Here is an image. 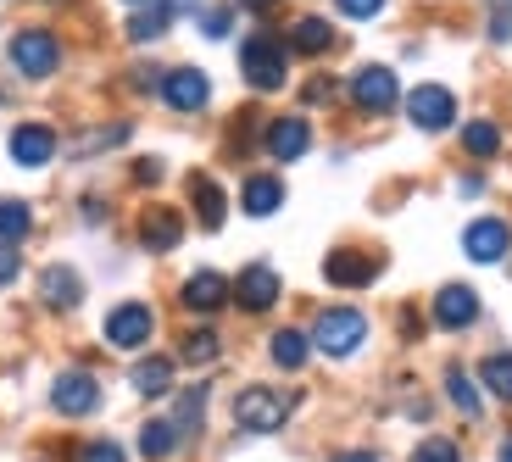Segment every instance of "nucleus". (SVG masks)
<instances>
[{
  "label": "nucleus",
  "instance_id": "2eb2a0df",
  "mask_svg": "<svg viewBox=\"0 0 512 462\" xmlns=\"http://www.w3.org/2000/svg\"><path fill=\"white\" fill-rule=\"evenodd\" d=\"M479 318V290H468V284H446L435 296V323L440 329H468V323Z\"/></svg>",
  "mask_w": 512,
  "mask_h": 462
},
{
  "label": "nucleus",
  "instance_id": "9b49d317",
  "mask_svg": "<svg viewBox=\"0 0 512 462\" xmlns=\"http://www.w3.org/2000/svg\"><path fill=\"white\" fill-rule=\"evenodd\" d=\"M262 145H268L273 162H295V156H307V145H312V123L307 117H273Z\"/></svg>",
  "mask_w": 512,
  "mask_h": 462
},
{
  "label": "nucleus",
  "instance_id": "4c0bfd02",
  "mask_svg": "<svg viewBox=\"0 0 512 462\" xmlns=\"http://www.w3.org/2000/svg\"><path fill=\"white\" fill-rule=\"evenodd\" d=\"M134 179H140V184H162V162H156V156H145V162L134 167Z\"/></svg>",
  "mask_w": 512,
  "mask_h": 462
},
{
  "label": "nucleus",
  "instance_id": "7ed1b4c3",
  "mask_svg": "<svg viewBox=\"0 0 512 462\" xmlns=\"http://www.w3.org/2000/svg\"><path fill=\"white\" fill-rule=\"evenodd\" d=\"M362 340H368V318H362L357 307H329L312 323V346H318L323 357H351Z\"/></svg>",
  "mask_w": 512,
  "mask_h": 462
},
{
  "label": "nucleus",
  "instance_id": "7c9ffc66",
  "mask_svg": "<svg viewBox=\"0 0 512 462\" xmlns=\"http://www.w3.org/2000/svg\"><path fill=\"white\" fill-rule=\"evenodd\" d=\"M128 140V123H112V129H84L73 140V156H95V151H106V145H123Z\"/></svg>",
  "mask_w": 512,
  "mask_h": 462
},
{
  "label": "nucleus",
  "instance_id": "f8f14e48",
  "mask_svg": "<svg viewBox=\"0 0 512 462\" xmlns=\"http://www.w3.org/2000/svg\"><path fill=\"white\" fill-rule=\"evenodd\" d=\"M234 301H240L245 312H268L273 301H279V273H273L268 262H251V268L234 279Z\"/></svg>",
  "mask_w": 512,
  "mask_h": 462
},
{
  "label": "nucleus",
  "instance_id": "aec40b11",
  "mask_svg": "<svg viewBox=\"0 0 512 462\" xmlns=\"http://www.w3.org/2000/svg\"><path fill=\"white\" fill-rule=\"evenodd\" d=\"M240 206L251 212V218H273V212L284 206V184H279V179H268V173H256V179H245Z\"/></svg>",
  "mask_w": 512,
  "mask_h": 462
},
{
  "label": "nucleus",
  "instance_id": "a878e982",
  "mask_svg": "<svg viewBox=\"0 0 512 462\" xmlns=\"http://www.w3.org/2000/svg\"><path fill=\"white\" fill-rule=\"evenodd\" d=\"M307 351H312V340L301 329H279L273 334V362H279V368H301V362H307Z\"/></svg>",
  "mask_w": 512,
  "mask_h": 462
},
{
  "label": "nucleus",
  "instance_id": "a211bd4d",
  "mask_svg": "<svg viewBox=\"0 0 512 462\" xmlns=\"http://www.w3.org/2000/svg\"><path fill=\"white\" fill-rule=\"evenodd\" d=\"M373 273H379V262L362 257V251H329V262H323V279L340 284V290H357V284H368Z\"/></svg>",
  "mask_w": 512,
  "mask_h": 462
},
{
  "label": "nucleus",
  "instance_id": "ddd939ff",
  "mask_svg": "<svg viewBox=\"0 0 512 462\" xmlns=\"http://www.w3.org/2000/svg\"><path fill=\"white\" fill-rule=\"evenodd\" d=\"M39 301L56 312H73L78 301H84V279H78L73 268H62V262H51V268L39 273Z\"/></svg>",
  "mask_w": 512,
  "mask_h": 462
},
{
  "label": "nucleus",
  "instance_id": "473e14b6",
  "mask_svg": "<svg viewBox=\"0 0 512 462\" xmlns=\"http://www.w3.org/2000/svg\"><path fill=\"white\" fill-rule=\"evenodd\" d=\"M412 462H462V451H457V440H446V435H429L418 451H412Z\"/></svg>",
  "mask_w": 512,
  "mask_h": 462
},
{
  "label": "nucleus",
  "instance_id": "f257e3e1",
  "mask_svg": "<svg viewBox=\"0 0 512 462\" xmlns=\"http://www.w3.org/2000/svg\"><path fill=\"white\" fill-rule=\"evenodd\" d=\"M290 407H295V396H284V390L245 385L240 396H234V424H240L245 435H273V429H284Z\"/></svg>",
  "mask_w": 512,
  "mask_h": 462
},
{
  "label": "nucleus",
  "instance_id": "c03bdc74",
  "mask_svg": "<svg viewBox=\"0 0 512 462\" xmlns=\"http://www.w3.org/2000/svg\"><path fill=\"white\" fill-rule=\"evenodd\" d=\"M128 6H151V0H128Z\"/></svg>",
  "mask_w": 512,
  "mask_h": 462
},
{
  "label": "nucleus",
  "instance_id": "412c9836",
  "mask_svg": "<svg viewBox=\"0 0 512 462\" xmlns=\"http://www.w3.org/2000/svg\"><path fill=\"white\" fill-rule=\"evenodd\" d=\"M179 424L173 418H151V424H140V457H151V462H167L173 451H179Z\"/></svg>",
  "mask_w": 512,
  "mask_h": 462
},
{
  "label": "nucleus",
  "instance_id": "79ce46f5",
  "mask_svg": "<svg viewBox=\"0 0 512 462\" xmlns=\"http://www.w3.org/2000/svg\"><path fill=\"white\" fill-rule=\"evenodd\" d=\"M496 462H512V440H501V451H496Z\"/></svg>",
  "mask_w": 512,
  "mask_h": 462
},
{
  "label": "nucleus",
  "instance_id": "9d476101",
  "mask_svg": "<svg viewBox=\"0 0 512 462\" xmlns=\"http://www.w3.org/2000/svg\"><path fill=\"white\" fill-rule=\"evenodd\" d=\"M462 251L474 262H501L512 251V223L507 218H479V223H468V234H462Z\"/></svg>",
  "mask_w": 512,
  "mask_h": 462
},
{
  "label": "nucleus",
  "instance_id": "6e6552de",
  "mask_svg": "<svg viewBox=\"0 0 512 462\" xmlns=\"http://www.w3.org/2000/svg\"><path fill=\"white\" fill-rule=\"evenodd\" d=\"M162 101L173 106V112H201V106L212 101V84H206L201 67H167L162 73Z\"/></svg>",
  "mask_w": 512,
  "mask_h": 462
},
{
  "label": "nucleus",
  "instance_id": "37998d69",
  "mask_svg": "<svg viewBox=\"0 0 512 462\" xmlns=\"http://www.w3.org/2000/svg\"><path fill=\"white\" fill-rule=\"evenodd\" d=\"M340 462H373V451H357V457H340Z\"/></svg>",
  "mask_w": 512,
  "mask_h": 462
},
{
  "label": "nucleus",
  "instance_id": "cd10ccee",
  "mask_svg": "<svg viewBox=\"0 0 512 462\" xmlns=\"http://www.w3.org/2000/svg\"><path fill=\"white\" fill-rule=\"evenodd\" d=\"M28 229H34V212H28V201H12V195H6V201H0V240L17 245Z\"/></svg>",
  "mask_w": 512,
  "mask_h": 462
},
{
  "label": "nucleus",
  "instance_id": "4468645a",
  "mask_svg": "<svg viewBox=\"0 0 512 462\" xmlns=\"http://www.w3.org/2000/svg\"><path fill=\"white\" fill-rule=\"evenodd\" d=\"M56 156V134L45 123H17L12 129V162L17 167H45Z\"/></svg>",
  "mask_w": 512,
  "mask_h": 462
},
{
  "label": "nucleus",
  "instance_id": "c756f323",
  "mask_svg": "<svg viewBox=\"0 0 512 462\" xmlns=\"http://www.w3.org/2000/svg\"><path fill=\"white\" fill-rule=\"evenodd\" d=\"M462 145H468V156H479V162H485V156L501 151V129L490 123V117H479V123H468V129H462Z\"/></svg>",
  "mask_w": 512,
  "mask_h": 462
},
{
  "label": "nucleus",
  "instance_id": "0eeeda50",
  "mask_svg": "<svg viewBox=\"0 0 512 462\" xmlns=\"http://www.w3.org/2000/svg\"><path fill=\"white\" fill-rule=\"evenodd\" d=\"M351 101L362 106V112H390V106L401 101V84L390 67H357L351 73Z\"/></svg>",
  "mask_w": 512,
  "mask_h": 462
},
{
  "label": "nucleus",
  "instance_id": "a19ab883",
  "mask_svg": "<svg viewBox=\"0 0 512 462\" xmlns=\"http://www.w3.org/2000/svg\"><path fill=\"white\" fill-rule=\"evenodd\" d=\"M234 6H245V12H273V0H234Z\"/></svg>",
  "mask_w": 512,
  "mask_h": 462
},
{
  "label": "nucleus",
  "instance_id": "5701e85b",
  "mask_svg": "<svg viewBox=\"0 0 512 462\" xmlns=\"http://www.w3.org/2000/svg\"><path fill=\"white\" fill-rule=\"evenodd\" d=\"M128 385L140 390V396H167V390H173V362H167V357H145V362H134Z\"/></svg>",
  "mask_w": 512,
  "mask_h": 462
},
{
  "label": "nucleus",
  "instance_id": "4be33fe9",
  "mask_svg": "<svg viewBox=\"0 0 512 462\" xmlns=\"http://www.w3.org/2000/svg\"><path fill=\"white\" fill-rule=\"evenodd\" d=\"M167 23H173V6H167V0H151V6H140V12L128 17V39H134V45H151V39L167 34Z\"/></svg>",
  "mask_w": 512,
  "mask_h": 462
},
{
  "label": "nucleus",
  "instance_id": "c9c22d12",
  "mask_svg": "<svg viewBox=\"0 0 512 462\" xmlns=\"http://www.w3.org/2000/svg\"><path fill=\"white\" fill-rule=\"evenodd\" d=\"M334 6H340V17H357V23L384 12V0H334Z\"/></svg>",
  "mask_w": 512,
  "mask_h": 462
},
{
  "label": "nucleus",
  "instance_id": "1a4fd4ad",
  "mask_svg": "<svg viewBox=\"0 0 512 462\" xmlns=\"http://www.w3.org/2000/svg\"><path fill=\"white\" fill-rule=\"evenodd\" d=\"M51 407L62 412V418H90L95 407H101V385H95L90 373H62L51 385Z\"/></svg>",
  "mask_w": 512,
  "mask_h": 462
},
{
  "label": "nucleus",
  "instance_id": "f03ea898",
  "mask_svg": "<svg viewBox=\"0 0 512 462\" xmlns=\"http://www.w3.org/2000/svg\"><path fill=\"white\" fill-rule=\"evenodd\" d=\"M240 73H245L251 90H284V78H290V51H284V39L251 34L240 45Z\"/></svg>",
  "mask_w": 512,
  "mask_h": 462
},
{
  "label": "nucleus",
  "instance_id": "39448f33",
  "mask_svg": "<svg viewBox=\"0 0 512 462\" xmlns=\"http://www.w3.org/2000/svg\"><path fill=\"white\" fill-rule=\"evenodd\" d=\"M451 117H457V95L446 90V84H418V90L407 95V123L423 134H440L451 129Z\"/></svg>",
  "mask_w": 512,
  "mask_h": 462
},
{
  "label": "nucleus",
  "instance_id": "20e7f679",
  "mask_svg": "<svg viewBox=\"0 0 512 462\" xmlns=\"http://www.w3.org/2000/svg\"><path fill=\"white\" fill-rule=\"evenodd\" d=\"M12 67L23 78H51L56 67H62V45H56L51 28H23V34L12 39Z\"/></svg>",
  "mask_w": 512,
  "mask_h": 462
},
{
  "label": "nucleus",
  "instance_id": "6ab92c4d",
  "mask_svg": "<svg viewBox=\"0 0 512 462\" xmlns=\"http://www.w3.org/2000/svg\"><path fill=\"white\" fill-rule=\"evenodd\" d=\"M190 201H195V218H201V229H223V212H229V201H223L218 179L212 173H190Z\"/></svg>",
  "mask_w": 512,
  "mask_h": 462
},
{
  "label": "nucleus",
  "instance_id": "bb28decb",
  "mask_svg": "<svg viewBox=\"0 0 512 462\" xmlns=\"http://www.w3.org/2000/svg\"><path fill=\"white\" fill-rule=\"evenodd\" d=\"M179 357L195 362V368H206V362L223 357V340H218L212 329H190V334H184V346H179Z\"/></svg>",
  "mask_w": 512,
  "mask_h": 462
},
{
  "label": "nucleus",
  "instance_id": "2f4dec72",
  "mask_svg": "<svg viewBox=\"0 0 512 462\" xmlns=\"http://www.w3.org/2000/svg\"><path fill=\"white\" fill-rule=\"evenodd\" d=\"M201 407H206V385L184 390L179 412H173V424H179V435H195V429H201Z\"/></svg>",
  "mask_w": 512,
  "mask_h": 462
},
{
  "label": "nucleus",
  "instance_id": "f3484780",
  "mask_svg": "<svg viewBox=\"0 0 512 462\" xmlns=\"http://www.w3.org/2000/svg\"><path fill=\"white\" fill-rule=\"evenodd\" d=\"M184 240V218L173 212V206H151L140 218V245L145 251H173V245Z\"/></svg>",
  "mask_w": 512,
  "mask_h": 462
},
{
  "label": "nucleus",
  "instance_id": "f704fd0d",
  "mask_svg": "<svg viewBox=\"0 0 512 462\" xmlns=\"http://www.w3.org/2000/svg\"><path fill=\"white\" fill-rule=\"evenodd\" d=\"M78 462H128V457H123L117 440H90V446L78 451Z\"/></svg>",
  "mask_w": 512,
  "mask_h": 462
},
{
  "label": "nucleus",
  "instance_id": "c85d7f7f",
  "mask_svg": "<svg viewBox=\"0 0 512 462\" xmlns=\"http://www.w3.org/2000/svg\"><path fill=\"white\" fill-rule=\"evenodd\" d=\"M446 396H451V407H457L462 418H479V390L462 368H446Z\"/></svg>",
  "mask_w": 512,
  "mask_h": 462
},
{
  "label": "nucleus",
  "instance_id": "423d86ee",
  "mask_svg": "<svg viewBox=\"0 0 512 462\" xmlns=\"http://www.w3.org/2000/svg\"><path fill=\"white\" fill-rule=\"evenodd\" d=\"M151 334H156V312L145 307V301H123V307L106 312V340H112L117 351L151 346Z\"/></svg>",
  "mask_w": 512,
  "mask_h": 462
},
{
  "label": "nucleus",
  "instance_id": "b1692460",
  "mask_svg": "<svg viewBox=\"0 0 512 462\" xmlns=\"http://www.w3.org/2000/svg\"><path fill=\"white\" fill-rule=\"evenodd\" d=\"M334 45V28L323 23V17H301V23L290 28V51H301V56H323Z\"/></svg>",
  "mask_w": 512,
  "mask_h": 462
},
{
  "label": "nucleus",
  "instance_id": "e433bc0d",
  "mask_svg": "<svg viewBox=\"0 0 512 462\" xmlns=\"http://www.w3.org/2000/svg\"><path fill=\"white\" fill-rule=\"evenodd\" d=\"M17 273H23V257H17V245L0 240V284H12Z\"/></svg>",
  "mask_w": 512,
  "mask_h": 462
},
{
  "label": "nucleus",
  "instance_id": "ea45409f",
  "mask_svg": "<svg viewBox=\"0 0 512 462\" xmlns=\"http://www.w3.org/2000/svg\"><path fill=\"white\" fill-rule=\"evenodd\" d=\"M329 95H334V84H323V78H318V84H307V101H329Z\"/></svg>",
  "mask_w": 512,
  "mask_h": 462
},
{
  "label": "nucleus",
  "instance_id": "393cba45",
  "mask_svg": "<svg viewBox=\"0 0 512 462\" xmlns=\"http://www.w3.org/2000/svg\"><path fill=\"white\" fill-rule=\"evenodd\" d=\"M479 379H485L490 396L512 407V351H490V357L479 362Z\"/></svg>",
  "mask_w": 512,
  "mask_h": 462
},
{
  "label": "nucleus",
  "instance_id": "dca6fc26",
  "mask_svg": "<svg viewBox=\"0 0 512 462\" xmlns=\"http://www.w3.org/2000/svg\"><path fill=\"white\" fill-rule=\"evenodd\" d=\"M229 296H234V284L223 279V273H212V268H201V273L184 279V307L190 312H218Z\"/></svg>",
  "mask_w": 512,
  "mask_h": 462
},
{
  "label": "nucleus",
  "instance_id": "72a5a7b5",
  "mask_svg": "<svg viewBox=\"0 0 512 462\" xmlns=\"http://www.w3.org/2000/svg\"><path fill=\"white\" fill-rule=\"evenodd\" d=\"M229 28H234V12H229V6H206V12H201V34H206V39H223Z\"/></svg>",
  "mask_w": 512,
  "mask_h": 462
},
{
  "label": "nucleus",
  "instance_id": "58836bf2",
  "mask_svg": "<svg viewBox=\"0 0 512 462\" xmlns=\"http://www.w3.org/2000/svg\"><path fill=\"white\" fill-rule=\"evenodd\" d=\"M490 39H512V12H496V23H490Z\"/></svg>",
  "mask_w": 512,
  "mask_h": 462
}]
</instances>
